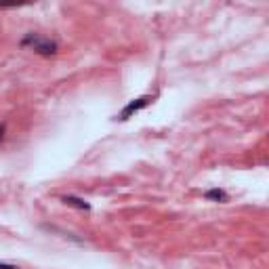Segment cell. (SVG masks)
Masks as SVG:
<instances>
[{"mask_svg": "<svg viewBox=\"0 0 269 269\" xmlns=\"http://www.w3.org/2000/svg\"><path fill=\"white\" fill-rule=\"evenodd\" d=\"M0 269H15L13 265H6V263H0Z\"/></svg>", "mask_w": 269, "mask_h": 269, "instance_id": "cell-5", "label": "cell"}, {"mask_svg": "<svg viewBox=\"0 0 269 269\" xmlns=\"http://www.w3.org/2000/svg\"><path fill=\"white\" fill-rule=\"evenodd\" d=\"M2 133H4V126H0V139H2Z\"/></svg>", "mask_w": 269, "mask_h": 269, "instance_id": "cell-6", "label": "cell"}, {"mask_svg": "<svg viewBox=\"0 0 269 269\" xmlns=\"http://www.w3.org/2000/svg\"><path fill=\"white\" fill-rule=\"evenodd\" d=\"M208 200H219V202H225L227 200V196H225V191H221V189H210L208 194H206Z\"/></svg>", "mask_w": 269, "mask_h": 269, "instance_id": "cell-4", "label": "cell"}, {"mask_svg": "<svg viewBox=\"0 0 269 269\" xmlns=\"http://www.w3.org/2000/svg\"><path fill=\"white\" fill-rule=\"evenodd\" d=\"M63 202L69 204V206H76V208H82V210H88L91 206H88V202L80 200V198H74V196H66L63 198Z\"/></svg>", "mask_w": 269, "mask_h": 269, "instance_id": "cell-3", "label": "cell"}, {"mask_svg": "<svg viewBox=\"0 0 269 269\" xmlns=\"http://www.w3.org/2000/svg\"><path fill=\"white\" fill-rule=\"evenodd\" d=\"M28 42L34 44V49H36L40 55H53L55 49H57L53 42H49V40H38V38H28V40H25V44H28Z\"/></svg>", "mask_w": 269, "mask_h": 269, "instance_id": "cell-1", "label": "cell"}, {"mask_svg": "<svg viewBox=\"0 0 269 269\" xmlns=\"http://www.w3.org/2000/svg\"><path fill=\"white\" fill-rule=\"evenodd\" d=\"M147 103H150V97H141V99H137V101H133V103H129L122 110V114H120V120H126L131 116L133 112H137V110H141V107H145Z\"/></svg>", "mask_w": 269, "mask_h": 269, "instance_id": "cell-2", "label": "cell"}]
</instances>
